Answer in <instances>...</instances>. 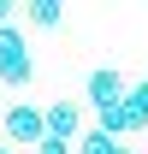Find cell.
<instances>
[{"mask_svg":"<svg viewBox=\"0 0 148 154\" xmlns=\"http://www.w3.org/2000/svg\"><path fill=\"white\" fill-rule=\"evenodd\" d=\"M36 77V59H30V42H24L18 24H0V83L6 89H24Z\"/></svg>","mask_w":148,"mask_h":154,"instance_id":"6da1fadb","label":"cell"},{"mask_svg":"<svg viewBox=\"0 0 148 154\" xmlns=\"http://www.w3.org/2000/svg\"><path fill=\"white\" fill-rule=\"evenodd\" d=\"M125 89H130V83L113 71V65H95V71L83 77V101H89L95 113H101V107H119V101H125Z\"/></svg>","mask_w":148,"mask_h":154,"instance_id":"7a4b0ae2","label":"cell"},{"mask_svg":"<svg viewBox=\"0 0 148 154\" xmlns=\"http://www.w3.org/2000/svg\"><path fill=\"white\" fill-rule=\"evenodd\" d=\"M42 131L59 136V142H77V136H83V107H77V101H48V107H42Z\"/></svg>","mask_w":148,"mask_h":154,"instance_id":"3957f363","label":"cell"},{"mask_svg":"<svg viewBox=\"0 0 148 154\" xmlns=\"http://www.w3.org/2000/svg\"><path fill=\"white\" fill-rule=\"evenodd\" d=\"M6 136H12V142H18V148H36L42 136V107H30V101H12V107H6Z\"/></svg>","mask_w":148,"mask_h":154,"instance_id":"277c9868","label":"cell"},{"mask_svg":"<svg viewBox=\"0 0 148 154\" xmlns=\"http://www.w3.org/2000/svg\"><path fill=\"white\" fill-rule=\"evenodd\" d=\"M24 18L36 24V30H59V24H65V6H59V0H30Z\"/></svg>","mask_w":148,"mask_h":154,"instance_id":"5b68a950","label":"cell"},{"mask_svg":"<svg viewBox=\"0 0 148 154\" xmlns=\"http://www.w3.org/2000/svg\"><path fill=\"white\" fill-rule=\"evenodd\" d=\"M125 113L136 119V131L148 125V83H130V89H125Z\"/></svg>","mask_w":148,"mask_h":154,"instance_id":"8992f818","label":"cell"},{"mask_svg":"<svg viewBox=\"0 0 148 154\" xmlns=\"http://www.w3.org/2000/svg\"><path fill=\"white\" fill-rule=\"evenodd\" d=\"M36 154H71V142H59V136H42V142H36Z\"/></svg>","mask_w":148,"mask_h":154,"instance_id":"52a82bcc","label":"cell"},{"mask_svg":"<svg viewBox=\"0 0 148 154\" xmlns=\"http://www.w3.org/2000/svg\"><path fill=\"white\" fill-rule=\"evenodd\" d=\"M0 24H12V0H0Z\"/></svg>","mask_w":148,"mask_h":154,"instance_id":"ba28073f","label":"cell"},{"mask_svg":"<svg viewBox=\"0 0 148 154\" xmlns=\"http://www.w3.org/2000/svg\"><path fill=\"white\" fill-rule=\"evenodd\" d=\"M0 154H18V148H0Z\"/></svg>","mask_w":148,"mask_h":154,"instance_id":"9c48e42d","label":"cell"}]
</instances>
